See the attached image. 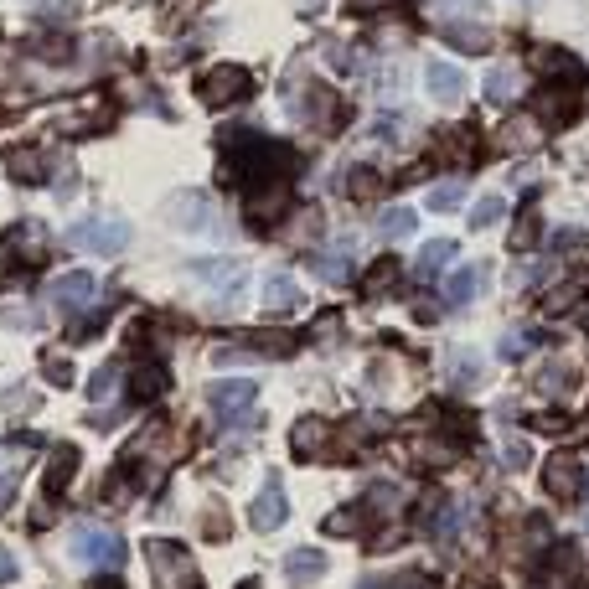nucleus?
<instances>
[{"label":"nucleus","mask_w":589,"mask_h":589,"mask_svg":"<svg viewBox=\"0 0 589 589\" xmlns=\"http://www.w3.org/2000/svg\"><path fill=\"white\" fill-rule=\"evenodd\" d=\"M145 564H150V574H155L161 589H197L192 553H186L181 543H171V538H150L145 543Z\"/></svg>","instance_id":"nucleus-1"},{"label":"nucleus","mask_w":589,"mask_h":589,"mask_svg":"<svg viewBox=\"0 0 589 589\" xmlns=\"http://www.w3.org/2000/svg\"><path fill=\"white\" fill-rule=\"evenodd\" d=\"M248 93H254V73L238 68V62H217L212 73L197 78V99H202L207 109H233V104L248 99Z\"/></svg>","instance_id":"nucleus-2"},{"label":"nucleus","mask_w":589,"mask_h":589,"mask_svg":"<svg viewBox=\"0 0 589 589\" xmlns=\"http://www.w3.org/2000/svg\"><path fill=\"white\" fill-rule=\"evenodd\" d=\"M73 558H78V564H88V569L114 574L124 564V538L114 533V527L83 522V527H73Z\"/></svg>","instance_id":"nucleus-3"},{"label":"nucleus","mask_w":589,"mask_h":589,"mask_svg":"<svg viewBox=\"0 0 589 589\" xmlns=\"http://www.w3.org/2000/svg\"><path fill=\"white\" fill-rule=\"evenodd\" d=\"M68 243L73 248H83V254H124L130 248V223L124 217H88V223H78L73 233H68Z\"/></svg>","instance_id":"nucleus-4"},{"label":"nucleus","mask_w":589,"mask_h":589,"mask_svg":"<svg viewBox=\"0 0 589 589\" xmlns=\"http://www.w3.org/2000/svg\"><path fill=\"white\" fill-rule=\"evenodd\" d=\"M207 403H212V414L223 419V424H233V419H248V414H254L259 388L248 383V378H223V383L207 388Z\"/></svg>","instance_id":"nucleus-5"},{"label":"nucleus","mask_w":589,"mask_h":589,"mask_svg":"<svg viewBox=\"0 0 589 589\" xmlns=\"http://www.w3.org/2000/svg\"><path fill=\"white\" fill-rule=\"evenodd\" d=\"M300 310H305V295H300V285H295V274L274 269V274L264 279V316L290 321V316H300Z\"/></svg>","instance_id":"nucleus-6"},{"label":"nucleus","mask_w":589,"mask_h":589,"mask_svg":"<svg viewBox=\"0 0 589 589\" xmlns=\"http://www.w3.org/2000/svg\"><path fill=\"white\" fill-rule=\"evenodd\" d=\"M6 248H11V259H16V264H26V269H42V264H47V254H52V238H47V228H42V223H16V228L6 233Z\"/></svg>","instance_id":"nucleus-7"},{"label":"nucleus","mask_w":589,"mask_h":589,"mask_svg":"<svg viewBox=\"0 0 589 589\" xmlns=\"http://www.w3.org/2000/svg\"><path fill=\"white\" fill-rule=\"evenodd\" d=\"M186 269H192V279H197V285H207V290H217V295H238L243 290V264L238 259H197V264H186Z\"/></svg>","instance_id":"nucleus-8"},{"label":"nucleus","mask_w":589,"mask_h":589,"mask_svg":"<svg viewBox=\"0 0 589 589\" xmlns=\"http://www.w3.org/2000/svg\"><path fill=\"white\" fill-rule=\"evenodd\" d=\"M496 150H507V155H522V150H538L543 145V119H527V114H512L496 124V135H491Z\"/></svg>","instance_id":"nucleus-9"},{"label":"nucleus","mask_w":589,"mask_h":589,"mask_svg":"<svg viewBox=\"0 0 589 589\" xmlns=\"http://www.w3.org/2000/svg\"><path fill=\"white\" fill-rule=\"evenodd\" d=\"M290 517V502H285V486H279V476L264 481V491L254 496V507H248V522L259 527V533H274V527H285Z\"/></svg>","instance_id":"nucleus-10"},{"label":"nucleus","mask_w":589,"mask_h":589,"mask_svg":"<svg viewBox=\"0 0 589 589\" xmlns=\"http://www.w3.org/2000/svg\"><path fill=\"white\" fill-rule=\"evenodd\" d=\"M543 471H548L543 486H548L553 496H579V491H584V465H579V455H569V450H553Z\"/></svg>","instance_id":"nucleus-11"},{"label":"nucleus","mask_w":589,"mask_h":589,"mask_svg":"<svg viewBox=\"0 0 589 589\" xmlns=\"http://www.w3.org/2000/svg\"><path fill=\"white\" fill-rule=\"evenodd\" d=\"M300 119H305V124H316V130H341V124H347V104H341L331 88H310V93H305Z\"/></svg>","instance_id":"nucleus-12"},{"label":"nucleus","mask_w":589,"mask_h":589,"mask_svg":"<svg viewBox=\"0 0 589 589\" xmlns=\"http://www.w3.org/2000/svg\"><path fill=\"white\" fill-rule=\"evenodd\" d=\"M290 450H295V460H321V455H331V424L316 419V414H305V419L295 424V434H290Z\"/></svg>","instance_id":"nucleus-13"},{"label":"nucleus","mask_w":589,"mask_h":589,"mask_svg":"<svg viewBox=\"0 0 589 589\" xmlns=\"http://www.w3.org/2000/svg\"><path fill=\"white\" fill-rule=\"evenodd\" d=\"M166 393H171V372H166V362L145 357V362L130 372V398H135V403H161Z\"/></svg>","instance_id":"nucleus-14"},{"label":"nucleus","mask_w":589,"mask_h":589,"mask_svg":"<svg viewBox=\"0 0 589 589\" xmlns=\"http://www.w3.org/2000/svg\"><path fill=\"white\" fill-rule=\"evenodd\" d=\"M409 455H414V465H424V471H445V465L460 460V445L445 440V434H414Z\"/></svg>","instance_id":"nucleus-15"},{"label":"nucleus","mask_w":589,"mask_h":589,"mask_svg":"<svg viewBox=\"0 0 589 589\" xmlns=\"http://www.w3.org/2000/svg\"><path fill=\"white\" fill-rule=\"evenodd\" d=\"M6 171L16 176V186H42V181H47V155H42V145H11V150H6Z\"/></svg>","instance_id":"nucleus-16"},{"label":"nucleus","mask_w":589,"mask_h":589,"mask_svg":"<svg viewBox=\"0 0 589 589\" xmlns=\"http://www.w3.org/2000/svg\"><path fill=\"white\" fill-rule=\"evenodd\" d=\"M424 88H429V99L455 104L465 93V73L455 68V62H429V68H424Z\"/></svg>","instance_id":"nucleus-17"},{"label":"nucleus","mask_w":589,"mask_h":589,"mask_svg":"<svg viewBox=\"0 0 589 589\" xmlns=\"http://www.w3.org/2000/svg\"><path fill=\"white\" fill-rule=\"evenodd\" d=\"M93 290H99V279H93L88 269H73V274H62L52 285V305L57 310H78L83 300H93Z\"/></svg>","instance_id":"nucleus-18"},{"label":"nucleus","mask_w":589,"mask_h":589,"mask_svg":"<svg viewBox=\"0 0 589 589\" xmlns=\"http://www.w3.org/2000/svg\"><path fill=\"white\" fill-rule=\"evenodd\" d=\"M481 93H486V104H512L517 93H522V68H512V62H496V68L486 73V83H481Z\"/></svg>","instance_id":"nucleus-19"},{"label":"nucleus","mask_w":589,"mask_h":589,"mask_svg":"<svg viewBox=\"0 0 589 589\" xmlns=\"http://www.w3.org/2000/svg\"><path fill=\"white\" fill-rule=\"evenodd\" d=\"M285 202H290V192H285V181H264V192H254L248 197V223H274L279 212H285Z\"/></svg>","instance_id":"nucleus-20"},{"label":"nucleus","mask_w":589,"mask_h":589,"mask_svg":"<svg viewBox=\"0 0 589 589\" xmlns=\"http://www.w3.org/2000/svg\"><path fill=\"white\" fill-rule=\"evenodd\" d=\"M78 445H57L52 450V460H47V496H62L73 486V476H78Z\"/></svg>","instance_id":"nucleus-21"},{"label":"nucleus","mask_w":589,"mask_h":589,"mask_svg":"<svg viewBox=\"0 0 589 589\" xmlns=\"http://www.w3.org/2000/svg\"><path fill=\"white\" fill-rule=\"evenodd\" d=\"M243 347L254 352V357H290L300 347V336L295 331H248Z\"/></svg>","instance_id":"nucleus-22"},{"label":"nucleus","mask_w":589,"mask_h":589,"mask_svg":"<svg viewBox=\"0 0 589 589\" xmlns=\"http://www.w3.org/2000/svg\"><path fill=\"white\" fill-rule=\"evenodd\" d=\"M440 37H445V47L471 52V57L486 52V42H491V37H486V26H476V21H445V26H440Z\"/></svg>","instance_id":"nucleus-23"},{"label":"nucleus","mask_w":589,"mask_h":589,"mask_svg":"<svg viewBox=\"0 0 589 589\" xmlns=\"http://www.w3.org/2000/svg\"><path fill=\"white\" fill-rule=\"evenodd\" d=\"M445 378H450L455 388H476V383H481V352H471V347L445 352Z\"/></svg>","instance_id":"nucleus-24"},{"label":"nucleus","mask_w":589,"mask_h":589,"mask_svg":"<svg viewBox=\"0 0 589 589\" xmlns=\"http://www.w3.org/2000/svg\"><path fill=\"white\" fill-rule=\"evenodd\" d=\"M486 279V264H465V269H450L445 274V305H465Z\"/></svg>","instance_id":"nucleus-25"},{"label":"nucleus","mask_w":589,"mask_h":589,"mask_svg":"<svg viewBox=\"0 0 589 589\" xmlns=\"http://www.w3.org/2000/svg\"><path fill=\"white\" fill-rule=\"evenodd\" d=\"M316 274L326 279V285H347L352 279V243H336V248H326V254H316Z\"/></svg>","instance_id":"nucleus-26"},{"label":"nucleus","mask_w":589,"mask_h":589,"mask_svg":"<svg viewBox=\"0 0 589 589\" xmlns=\"http://www.w3.org/2000/svg\"><path fill=\"white\" fill-rule=\"evenodd\" d=\"M533 388H538V393H548V398H564V393L574 388V362L558 357V362L538 367V372H533Z\"/></svg>","instance_id":"nucleus-27"},{"label":"nucleus","mask_w":589,"mask_h":589,"mask_svg":"<svg viewBox=\"0 0 589 589\" xmlns=\"http://www.w3.org/2000/svg\"><path fill=\"white\" fill-rule=\"evenodd\" d=\"M326 574V558L316 553V548H295L290 558H285V579L290 584H316Z\"/></svg>","instance_id":"nucleus-28"},{"label":"nucleus","mask_w":589,"mask_h":589,"mask_svg":"<svg viewBox=\"0 0 589 589\" xmlns=\"http://www.w3.org/2000/svg\"><path fill=\"white\" fill-rule=\"evenodd\" d=\"M584 290H589V274H574L569 285H558L553 295H543V316H569V310L584 300Z\"/></svg>","instance_id":"nucleus-29"},{"label":"nucleus","mask_w":589,"mask_h":589,"mask_svg":"<svg viewBox=\"0 0 589 589\" xmlns=\"http://www.w3.org/2000/svg\"><path fill=\"white\" fill-rule=\"evenodd\" d=\"M414 228H419L414 207H388V212L378 217V238H383V243H403V238H414Z\"/></svg>","instance_id":"nucleus-30"},{"label":"nucleus","mask_w":589,"mask_h":589,"mask_svg":"<svg viewBox=\"0 0 589 589\" xmlns=\"http://www.w3.org/2000/svg\"><path fill=\"white\" fill-rule=\"evenodd\" d=\"M445 264H455V243L450 238H434V243H424L419 248V279H434V274H445Z\"/></svg>","instance_id":"nucleus-31"},{"label":"nucleus","mask_w":589,"mask_h":589,"mask_svg":"<svg viewBox=\"0 0 589 589\" xmlns=\"http://www.w3.org/2000/svg\"><path fill=\"white\" fill-rule=\"evenodd\" d=\"M378 429H388L383 414H357L347 429H341V434H347V455H352V450H367L372 440H378Z\"/></svg>","instance_id":"nucleus-32"},{"label":"nucleus","mask_w":589,"mask_h":589,"mask_svg":"<svg viewBox=\"0 0 589 589\" xmlns=\"http://www.w3.org/2000/svg\"><path fill=\"white\" fill-rule=\"evenodd\" d=\"M579 109H574V99L564 88H543V99H538V119H548V124H569Z\"/></svg>","instance_id":"nucleus-33"},{"label":"nucleus","mask_w":589,"mask_h":589,"mask_svg":"<svg viewBox=\"0 0 589 589\" xmlns=\"http://www.w3.org/2000/svg\"><path fill=\"white\" fill-rule=\"evenodd\" d=\"M378 192H383V176L372 171V166H352V171H347V197H352V202H372Z\"/></svg>","instance_id":"nucleus-34"},{"label":"nucleus","mask_w":589,"mask_h":589,"mask_svg":"<svg viewBox=\"0 0 589 589\" xmlns=\"http://www.w3.org/2000/svg\"><path fill=\"white\" fill-rule=\"evenodd\" d=\"M538 238H543V217H538V207H522V217H517V228H512V248L522 254V248H538Z\"/></svg>","instance_id":"nucleus-35"},{"label":"nucleus","mask_w":589,"mask_h":589,"mask_svg":"<svg viewBox=\"0 0 589 589\" xmlns=\"http://www.w3.org/2000/svg\"><path fill=\"white\" fill-rule=\"evenodd\" d=\"M362 527H367V507H341V512L326 517V533L331 538H357Z\"/></svg>","instance_id":"nucleus-36"},{"label":"nucleus","mask_w":589,"mask_h":589,"mask_svg":"<svg viewBox=\"0 0 589 589\" xmlns=\"http://www.w3.org/2000/svg\"><path fill=\"white\" fill-rule=\"evenodd\" d=\"M398 274H403V269H398L393 259H378V264H372V269L362 274V295H383V290H393V285H398Z\"/></svg>","instance_id":"nucleus-37"},{"label":"nucleus","mask_w":589,"mask_h":589,"mask_svg":"<svg viewBox=\"0 0 589 589\" xmlns=\"http://www.w3.org/2000/svg\"><path fill=\"white\" fill-rule=\"evenodd\" d=\"M429 533H434V543H440V548H455V538H460V512H455L450 502H445V507H434Z\"/></svg>","instance_id":"nucleus-38"},{"label":"nucleus","mask_w":589,"mask_h":589,"mask_svg":"<svg viewBox=\"0 0 589 589\" xmlns=\"http://www.w3.org/2000/svg\"><path fill=\"white\" fill-rule=\"evenodd\" d=\"M460 202H465V186H460V181H440V186L429 192V212H455Z\"/></svg>","instance_id":"nucleus-39"},{"label":"nucleus","mask_w":589,"mask_h":589,"mask_svg":"<svg viewBox=\"0 0 589 589\" xmlns=\"http://www.w3.org/2000/svg\"><path fill=\"white\" fill-rule=\"evenodd\" d=\"M502 217H507V202L502 197H481L471 207V228H491V223H502Z\"/></svg>","instance_id":"nucleus-40"},{"label":"nucleus","mask_w":589,"mask_h":589,"mask_svg":"<svg viewBox=\"0 0 589 589\" xmlns=\"http://www.w3.org/2000/svg\"><path fill=\"white\" fill-rule=\"evenodd\" d=\"M119 372H124L119 362H104L99 372H93V383H88V388H93V398H99V403H104V398H114V388H119Z\"/></svg>","instance_id":"nucleus-41"},{"label":"nucleus","mask_w":589,"mask_h":589,"mask_svg":"<svg viewBox=\"0 0 589 589\" xmlns=\"http://www.w3.org/2000/svg\"><path fill=\"white\" fill-rule=\"evenodd\" d=\"M321 228H326L321 207H305V212L295 217V238H300V243H316V238H321Z\"/></svg>","instance_id":"nucleus-42"},{"label":"nucleus","mask_w":589,"mask_h":589,"mask_svg":"<svg viewBox=\"0 0 589 589\" xmlns=\"http://www.w3.org/2000/svg\"><path fill=\"white\" fill-rule=\"evenodd\" d=\"M42 378H47V383H57V388H68V383H73V362L47 352V357H42Z\"/></svg>","instance_id":"nucleus-43"},{"label":"nucleus","mask_w":589,"mask_h":589,"mask_svg":"<svg viewBox=\"0 0 589 589\" xmlns=\"http://www.w3.org/2000/svg\"><path fill=\"white\" fill-rule=\"evenodd\" d=\"M104 326H109V310H88L83 321H73V326H68V336H73V341H88L93 331H104Z\"/></svg>","instance_id":"nucleus-44"},{"label":"nucleus","mask_w":589,"mask_h":589,"mask_svg":"<svg viewBox=\"0 0 589 589\" xmlns=\"http://www.w3.org/2000/svg\"><path fill=\"white\" fill-rule=\"evenodd\" d=\"M176 212L186 217V228H202V223H207V197H197V192H192V197H181Z\"/></svg>","instance_id":"nucleus-45"},{"label":"nucleus","mask_w":589,"mask_h":589,"mask_svg":"<svg viewBox=\"0 0 589 589\" xmlns=\"http://www.w3.org/2000/svg\"><path fill=\"white\" fill-rule=\"evenodd\" d=\"M248 362H254V352H248L243 341H238V347H217L212 352V367H248Z\"/></svg>","instance_id":"nucleus-46"},{"label":"nucleus","mask_w":589,"mask_h":589,"mask_svg":"<svg viewBox=\"0 0 589 589\" xmlns=\"http://www.w3.org/2000/svg\"><path fill=\"white\" fill-rule=\"evenodd\" d=\"M527 347H533V331H507V336H502V357H507V362H517Z\"/></svg>","instance_id":"nucleus-47"},{"label":"nucleus","mask_w":589,"mask_h":589,"mask_svg":"<svg viewBox=\"0 0 589 589\" xmlns=\"http://www.w3.org/2000/svg\"><path fill=\"white\" fill-rule=\"evenodd\" d=\"M538 68H543V73H574V57H564V52H538Z\"/></svg>","instance_id":"nucleus-48"},{"label":"nucleus","mask_w":589,"mask_h":589,"mask_svg":"<svg viewBox=\"0 0 589 589\" xmlns=\"http://www.w3.org/2000/svg\"><path fill=\"white\" fill-rule=\"evenodd\" d=\"M527 460H533L527 440H507V465H512V471H527Z\"/></svg>","instance_id":"nucleus-49"},{"label":"nucleus","mask_w":589,"mask_h":589,"mask_svg":"<svg viewBox=\"0 0 589 589\" xmlns=\"http://www.w3.org/2000/svg\"><path fill=\"white\" fill-rule=\"evenodd\" d=\"M388 589H440V584H434L429 574H403V579H393Z\"/></svg>","instance_id":"nucleus-50"},{"label":"nucleus","mask_w":589,"mask_h":589,"mask_svg":"<svg viewBox=\"0 0 589 589\" xmlns=\"http://www.w3.org/2000/svg\"><path fill=\"white\" fill-rule=\"evenodd\" d=\"M207 538H228V512H207Z\"/></svg>","instance_id":"nucleus-51"},{"label":"nucleus","mask_w":589,"mask_h":589,"mask_svg":"<svg viewBox=\"0 0 589 589\" xmlns=\"http://www.w3.org/2000/svg\"><path fill=\"white\" fill-rule=\"evenodd\" d=\"M533 429H548V434H564V429H569V419H564V414H538V419H533Z\"/></svg>","instance_id":"nucleus-52"},{"label":"nucleus","mask_w":589,"mask_h":589,"mask_svg":"<svg viewBox=\"0 0 589 589\" xmlns=\"http://www.w3.org/2000/svg\"><path fill=\"white\" fill-rule=\"evenodd\" d=\"M11 496H16V471H0V512L11 507Z\"/></svg>","instance_id":"nucleus-53"},{"label":"nucleus","mask_w":589,"mask_h":589,"mask_svg":"<svg viewBox=\"0 0 589 589\" xmlns=\"http://www.w3.org/2000/svg\"><path fill=\"white\" fill-rule=\"evenodd\" d=\"M73 192H78V171H73V166H62V186H57V197L68 202Z\"/></svg>","instance_id":"nucleus-54"},{"label":"nucleus","mask_w":589,"mask_h":589,"mask_svg":"<svg viewBox=\"0 0 589 589\" xmlns=\"http://www.w3.org/2000/svg\"><path fill=\"white\" fill-rule=\"evenodd\" d=\"M16 579V558H11V548H0V584H11Z\"/></svg>","instance_id":"nucleus-55"},{"label":"nucleus","mask_w":589,"mask_h":589,"mask_svg":"<svg viewBox=\"0 0 589 589\" xmlns=\"http://www.w3.org/2000/svg\"><path fill=\"white\" fill-rule=\"evenodd\" d=\"M434 316H440V305H434V300H419V305H414V321H424V326H429Z\"/></svg>","instance_id":"nucleus-56"},{"label":"nucleus","mask_w":589,"mask_h":589,"mask_svg":"<svg viewBox=\"0 0 589 589\" xmlns=\"http://www.w3.org/2000/svg\"><path fill=\"white\" fill-rule=\"evenodd\" d=\"M352 11H383V6H393V0H347Z\"/></svg>","instance_id":"nucleus-57"},{"label":"nucleus","mask_w":589,"mask_h":589,"mask_svg":"<svg viewBox=\"0 0 589 589\" xmlns=\"http://www.w3.org/2000/svg\"><path fill=\"white\" fill-rule=\"evenodd\" d=\"M93 589H124V584H119L114 574H104V579H99V584H93Z\"/></svg>","instance_id":"nucleus-58"},{"label":"nucleus","mask_w":589,"mask_h":589,"mask_svg":"<svg viewBox=\"0 0 589 589\" xmlns=\"http://www.w3.org/2000/svg\"><path fill=\"white\" fill-rule=\"evenodd\" d=\"M238 589H264V584H259V579H243V584H238Z\"/></svg>","instance_id":"nucleus-59"},{"label":"nucleus","mask_w":589,"mask_h":589,"mask_svg":"<svg viewBox=\"0 0 589 589\" xmlns=\"http://www.w3.org/2000/svg\"><path fill=\"white\" fill-rule=\"evenodd\" d=\"M455 6H481V0H455Z\"/></svg>","instance_id":"nucleus-60"}]
</instances>
